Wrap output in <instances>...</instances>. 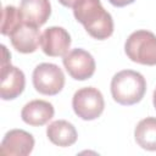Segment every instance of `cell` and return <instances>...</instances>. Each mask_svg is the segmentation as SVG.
<instances>
[{
    "label": "cell",
    "instance_id": "cell-17",
    "mask_svg": "<svg viewBox=\"0 0 156 156\" xmlns=\"http://www.w3.org/2000/svg\"><path fill=\"white\" fill-rule=\"evenodd\" d=\"M63 6H66V7H74L76 6V4L79 1V0H58Z\"/></svg>",
    "mask_w": 156,
    "mask_h": 156
},
{
    "label": "cell",
    "instance_id": "cell-18",
    "mask_svg": "<svg viewBox=\"0 0 156 156\" xmlns=\"http://www.w3.org/2000/svg\"><path fill=\"white\" fill-rule=\"evenodd\" d=\"M154 106H155V108H156V89H155V91H154Z\"/></svg>",
    "mask_w": 156,
    "mask_h": 156
},
{
    "label": "cell",
    "instance_id": "cell-12",
    "mask_svg": "<svg viewBox=\"0 0 156 156\" xmlns=\"http://www.w3.org/2000/svg\"><path fill=\"white\" fill-rule=\"evenodd\" d=\"M54 106L45 100H32L21 111L23 122L29 126L39 127L48 123L54 117Z\"/></svg>",
    "mask_w": 156,
    "mask_h": 156
},
{
    "label": "cell",
    "instance_id": "cell-4",
    "mask_svg": "<svg viewBox=\"0 0 156 156\" xmlns=\"http://www.w3.org/2000/svg\"><path fill=\"white\" fill-rule=\"evenodd\" d=\"M72 107L74 113L84 119L93 121L100 117L104 111L105 101L101 91L94 87H85L77 90L72 99Z\"/></svg>",
    "mask_w": 156,
    "mask_h": 156
},
{
    "label": "cell",
    "instance_id": "cell-8",
    "mask_svg": "<svg viewBox=\"0 0 156 156\" xmlns=\"http://www.w3.org/2000/svg\"><path fill=\"white\" fill-rule=\"evenodd\" d=\"M26 85L24 73L11 63L1 66L0 96L2 100H12L22 94Z\"/></svg>",
    "mask_w": 156,
    "mask_h": 156
},
{
    "label": "cell",
    "instance_id": "cell-10",
    "mask_svg": "<svg viewBox=\"0 0 156 156\" xmlns=\"http://www.w3.org/2000/svg\"><path fill=\"white\" fill-rule=\"evenodd\" d=\"M40 35L41 34L39 33L38 27L23 22L9 37L12 46L17 51L22 54H30L34 52L40 45Z\"/></svg>",
    "mask_w": 156,
    "mask_h": 156
},
{
    "label": "cell",
    "instance_id": "cell-1",
    "mask_svg": "<svg viewBox=\"0 0 156 156\" xmlns=\"http://www.w3.org/2000/svg\"><path fill=\"white\" fill-rule=\"evenodd\" d=\"M76 20L95 39L104 40L113 33V20L100 0H79L73 7Z\"/></svg>",
    "mask_w": 156,
    "mask_h": 156
},
{
    "label": "cell",
    "instance_id": "cell-15",
    "mask_svg": "<svg viewBox=\"0 0 156 156\" xmlns=\"http://www.w3.org/2000/svg\"><path fill=\"white\" fill-rule=\"evenodd\" d=\"M23 23L20 9H16L12 5H7L2 10V21H1V34L10 35L16 28Z\"/></svg>",
    "mask_w": 156,
    "mask_h": 156
},
{
    "label": "cell",
    "instance_id": "cell-7",
    "mask_svg": "<svg viewBox=\"0 0 156 156\" xmlns=\"http://www.w3.org/2000/svg\"><path fill=\"white\" fill-rule=\"evenodd\" d=\"M69 46L71 37L62 27H49L40 35V48L48 56H65Z\"/></svg>",
    "mask_w": 156,
    "mask_h": 156
},
{
    "label": "cell",
    "instance_id": "cell-14",
    "mask_svg": "<svg viewBox=\"0 0 156 156\" xmlns=\"http://www.w3.org/2000/svg\"><path fill=\"white\" fill-rule=\"evenodd\" d=\"M136 144L149 151H156V117L141 119L134 130Z\"/></svg>",
    "mask_w": 156,
    "mask_h": 156
},
{
    "label": "cell",
    "instance_id": "cell-6",
    "mask_svg": "<svg viewBox=\"0 0 156 156\" xmlns=\"http://www.w3.org/2000/svg\"><path fill=\"white\" fill-rule=\"evenodd\" d=\"M63 66L68 74L77 80L89 79L95 72V60L90 52L83 49H73L62 58Z\"/></svg>",
    "mask_w": 156,
    "mask_h": 156
},
{
    "label": "cell",
    "instance_id": "cell-2",
    "mask_svg": "<svg viewBox=\"0 0 156 156\" xmlns=\"http://www.w3.org/2000/svg\"><path fill=\"white\" fill-rule=\"evenodd\" d=\"M146 91V80L136 71L123 69L111 80V94L116 102L129 106L139 102Z\"/></svg>",
    "mask_w": 156,
    "mask_h": 156
},
{
    "label": "cell",
    "instance_id": "cell-5",
    "mask_svg": "<svg viewBox=\"0 0 156 156\" xmlns=\"http://www.w3.org/2000/svg\"><path fill=\"white\" fill-rule=\"evenodd\" d=\"M32 78L35 90L43 95H56L65 85V74L55 63L43 62L38 65Z\"/></svg>",
    "mask_w": 156,
    "mask_h": 156
},
{
    "label": "cell",
    "instance_id": "cell-3",
    "mask_svg": "<svg viewBox=\"0 0 156 156\" xmlns=\"http://www.w3.org/2000/svg\"><path fill=\"white\" fill-rule=\"evenodd\" d=\"M127 56L136 63L156 65V35L152 32L140 29L133 32L124 44Z\"/></svg>",
    "mask_w": 156,
    "mask_h": 156
},
{
    "label": "cell",
    "instance_id": "cell-13",
    "mask_svg": "<svg viewBox=\"0 0 156 156\" xmlns=\"http://www.w3.org/2000/svg\"><path fill=\"white\" fill-rule=\"evenodd\" d=\"M46 135L52 144L62 147L73 145L78 138L74 126L65 119H57L50 123L46 128Z\"/></svg>",
    "mask_w": 156,
    "mask_h": 156
},
{
    "label": "cell",
    "instance_id": "cell-11",
    "mask_svg": "<svg viewBox=\"0 0 156 156\" xmlns=\"http://www.w3.org/2000/svg\"><path fill=\"white\" fill-rule=\"evenodd\" d=\"M20 12L23 22L39 28L49 20L51 5L49 0H21Z\"/></svg>",
    "mask_w": 156,
    "mask_h": 156
},
{
    "label": "cell",
    "instance_id": "cell-9",
    "mask_svg": "<svg viewBox=\"0 0 156 156\" xmlns=\"http://www.w3.org/2000/svg\"><path fill=\"white\" fill-rule=\"evenodd\" d=\"M34 147V138L32 134L23 129L9 130L0 145V152L2 155L26 156L32 152Z\"/></svg>",
    "mask_w": 156,
    "mask_h": 156
},
{
    "label": "cell",
    "instance_id": "cell-16",
    "mask_svg": "<svg viewBox=\"0 0 156 156\" xmlns=\"http://www.w3.org/2000/svg\"><path fill=\"white\" fill-rule=\"evenodd\" d=\"M113 6H117V7H123V6H127L132 2H134V0H108Z\"/></svg>",
    "mask_w": 156,
    "mask_h": 156
}]
</instances>
